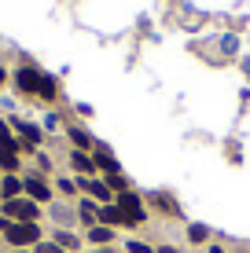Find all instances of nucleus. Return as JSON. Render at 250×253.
<instances>
[{
  "mask_svg": "<svg viewBox=\"0 0 250 253\" xmlns=\"http://www.w3.org/2000/svg\"><path fill=\"white\" fill-rule=\"evenodd\" d=\"M4 216L11 224H37L41 209H37L33 198H7V202H4Z\"/></svg>",
  "mask_w": 250,
  "mask_h": 253,
  "instance_id": "f257e3e1",
  "label": "nucleus"
},
{
  "mask_svg": "<svg viewBox=\"0 0 250 253\" xmlns=\"http://www.w3.org/2000/svg\"><path fill=\"white\" fill-rule=\"evenodd\" d=\"M4 239L11 242L15 250H22V246H37V242H41V224H7Z\"/></svg>",
  "mask_w": 250,
  "mask_h": 253,
  "instance_id": "f03ea898",
  "label": "nucleus"
},
{
  "mask_svg": "<svg viewBox=\"0 0 250 253\" xmlns=\"http://www.w3.org/2000/svg\"><path fill=\"white\" fill-rule=\"evenodd\" d=\"M118 209L125 213L129 224H144V216H148V213H144V202H140L136 195H129V191H122V195H118Z\"/></svg>",
  "mask_w": 250,
  "mask_h": 253,
  "instance_id": "7ed1b4c3",
  "label": "nucleus"
},
{
  "mask_svg": "<svg viewBox=\"0 0 250 253\" xmlns=\"http://www.w3.org/2000/svg\"><path fill=\"white\" fill-rule=\"evenodd\" d=\"M37 81H41V70H33V66H19L15 70V88H19L22 95H37Z\"/></svg>",
  "mask_w": 250,
  "mask_h": 253,
  "instance_id": "20e7f679",
  "label": "nucleus"
},
{
  "mask_svg": "<svg viewBox=\"0 0 250 253\" xmlns=\"http://www.w3.org/2000/svg\"><path fill=\"white\" fill-rule=\"evenodd\" d=\"M22 191H26V195H30V198H33L37 206H41V202H48V198H51V187H48V184H45L41 176H26V180H22Z\"/></svg>",
  "mask_w": 250,
  "mask_h": 253,
  "instance_id": "39448f33",
  "label": "nucleus"
},
{
  "mask_svg": "<svg viewBox=\"0 0 250 253\" xmlns=\"http://www.w3.org/2000/svg\"><path fill=\"white\" fill-rule=\"evenodd\" d=\"M15 125V132L22 136V143L30 147V151H37V143H41V128L37 125H30V121H11Z\"/></svg>",
  "mask_w": 250,
  "mask_h": 253,
  "instance_id": "423d86ee",
  "label": "nucleus"
},
{
  "mask_svg": "<svg viewBox=\"0 0 250 253\" xmlns=\"http://www.w3.org/2000/svg\"><path fill=\"white\" fill-rule=\"evenodd\" d=\"M100 224L103 228H118V224H129V220H125V213L118 206H103L100 209Z\"/></svg>",
  "mask_w": 250,
  "mask_h": 253,
  "instance_id": "0eeeda50",
  "label": "nucleus"
},
{
  "mask_svg": "<svg viewBox=\"0 0 250 253\" xmlns=\"http://www.w3.org/2000/svg\"><path fill=\"white\" fill-rule=\"evenodd\" d=\"M0 195H4V202H7V198H19L22 195V180L15 176V172H7V176L0 180Z\"/></svg>",
  "mask_w": 250,
  "mask_h": 253,
  "instance_id": "6e6552de",
  "label": "nucleus"
},
{
  "mask_svg": "<svg viewBox=\"0 0 250 253\" xmlns=\"http://www.w3.org/2000/svg\"><path fill=\"white\" fill-rule=\"evenodd\" d=\"M0 147H7V151H30L22 139H15V136H11V128H7V121H4V118H0Z\"/></svg>",
  "mask_w": 250,
  "mask_h": 253,
  "instance_id": "1a4fd4ad",
  "label": "nucleus"
},
{
  "mask_svg": "<svg viewBox=\"0 0 250 253\" xmlns=\"http://www.w3.org/2000/svg\"><path fill=\"white\" fill-rule=\"evenodd\" d=\"M81 187L89 191L92 198H100V202H107V206H110V187L103 184V180H81Z\"/></svg>",
  "mask_w": 250,
  "mask_h": 253,
  "instance_id": "9d476101",
  "label": "nucleus"
},
{
  "mask_svg": "<svg viewBox=\"0 0 250 253\" xmlns=\"http://www.w3.org/2000/svg\"><path fill=\"white\" fill-rule=\"evenodd\" d=\"M37 95H41V99H55V95H59V84H55V77H48V74H41V81H37Z\"/></svg>",
  "mask_w": 250,
  "mask_h": 253,
  "instance_id": "9b49d317",
  "label": "nucleus"
},
{
  "mask_svg": "<svg viewBox=\"0 0 250 253\" xmlns=\"http://www.w3.org/2000/svg\"><path fill=\"white\" fill-rule=\"evenodd\" d=\"M0 169H4V172H15V169H19V151L0 147Z\"/></svg>",
  "mask_w": 250,
  "mask_h": 253,
  "instance_id": "f8f14e48",
  "label": "nucleus"
},
{
  "mask_svg": "<svg viewBox=\"0 0 250 253\" xmlns=\"http://www.w3.org/2000/svg\"><path fill=\"white\" fill-rule=\"evenodd\" d=\"M70 162H74V169H77V172H92V169H96V162H92L89 154H81V151H74V154H70Z\"/></svg>",
  "mask_w": 250,
  "mask_h": 253,
  "instance_id": "ddd939ff",
  "label": "nucleus"
},
{
  "mask_svg": "<svg viewBox=\"0 0 250 253\" xmlns=\"http://www.w3.org/2000/svg\"><path fill=\"white\" fill-rule=\"evenodd\" d=\"M92 162H96L100 169H107L110 176H114V172H118V162H114V154H107V151H103V147H100V154H96V158H92Z\"/></svg>",
  "mask_w": 250,
  "mask_h": 253,
  "instance_id": "4468645a",
  "label": "nucleus"
},
{
  "mask_svg": "<svg viewBox=\"0 0 250 253\" xmlns=\"http://www.w3.org/2000/svg\"><path fill=\"white\" fill-rule=\"evenodd\" d=\"M51 242H55V246H63V250H77V246H81V242H77L70 231H59V235H55Z\"/></svg>",
  "mask_w": 250,
  "mask_h": 253,
  "instance_id": "2eb2a0df",
  "label": "nucleus"
},
{
  "mask_svg": "<svg viewBox=\"0 0 250 253\" xmlns=\"http://www.w3.org/2000/svg\"><path fill=\"white\" fill-rule=\"evenodd\" d=\"M70 139H74V147H77V151H85V147L92 143V136L85 132V128H70Z\"/></svg>",
  "mask_w": 250,
  "mask_h": 253,
  "instance_id": "dca6fc26",
  "label": "nucleus"
},
{
  "mask_svg": "<svg viewBox=\"0 0 250 253\" xmlns=\"http://www.w3.org/2000/svg\"><path fill=\"white\" fill-rule=\"evenodd\" d=\"M89 242H110V228H89Z\"/></svg>",
  "mask_w": 250,
  "mask_h": 253,
  "instance_id": "f3484780",
  "label": "nucleus"
},
{
  "mask_svg": "<svg viewBox=\"0 0 250 253\" xmlns=\"http://www.w3.org/2000/svg\"><path fill=\"white\" fill-rule=\"evenodd\" d=\"M77 216H81V220H89V224H92V220H96V216H100V209L92 206V202H81V213H77Z\"/></svg>",
  "mask_w": 250,
  "mask_h": 253,
  "instance_id": "a211bd4d",
  "label": "nucleus"
},
{
  "mask_svg": "<svg viewBox=\"0 0 250 253\" xmlns=\"http://www.w3.org/2000/svg\"><path fill=\"white\" fill-rule=\"evenodd\" d=\"M107 187H114V191H125V187H129V180L114 172V176H107Z\"/></svg>",
  "mask_w": 250,
  "mask_h": 253,
  "instance_id": "6ab92c4d",
  "label": "nucleus"
},
{
  "mask_svg": "<svg viewBox=\"0 0 250 253\" xmlns=\"http://www.w3.org/2000/svg\"><path fill=\"white\" fill-rule=\"evenodd\" d=\"M188 235H192V242H202V239H206L210 231H206L202 224H192V231H188Z\"/></svg>",
  "mask_w": 250,
  "mask_h": 253,
  "instance_id": "aec40b11",
  "label": "nucleus"
},
{
  "mask_svg": "<svg viewBox=\"0 0 250 253\" xmlns=\"http://www.w3.org/2000/svg\"><path fill=\"white\" fill-rule=\"evenodd\" d=\"M37 253H66V250L55 246V242H37Z\"/></svg>",
  "mask_w": 250,
  "mask_h": 253,
  "instance_id": "412c9836",
  "label": "nucleus"
},
{
  "mask_svg": "<svg viewBox=\"0 0 250 253\" xmlns=\"http://www.w3.org/2000/svg\"><path fill=\"white\" fill-rule=\"evenodd\" d=\"M59 191H63V195H74L77 184H74V180H59Z\"/></svg>",
  "mask_w": 250,
  "mask_h": 253,
  "instance_id": "4be33fe9",
  "label": "nucleus"
},
{
  "mask_svg": "<svg viewBox=\"0 0 250 253\" xmlns=\"http://www.w3.org/2000/svg\"><path fill=\"white\" fill-rule=\"evenodd\" d=\"M129 253H154V250L144 246V242H129Z\"/></svg>",
  "mask_w": 250,
  "mask_h": 253,
  "instance_id": "5701e85b",
  "label": "nucleus"
},
{
  "mask_svg": "<svg viewBox=\"0 0 250 253\" xmlns=\"http://www.w3.org/2000/svg\"><path fill=\"white\" fill-rule=\"evenodd\" d=\"M158 206H162V209H169V213H177V206H173V198H166V195H158Z\"/></svg>",
  "mask_w": 250,
  "mask_h": 253,
  "instance_id": "b1692460",
  "label": "nucleus"
},
{
  "mask_svg": "<svg viewBox=\"0 0 250 253\" xmlns=\"http://www.w3.org/2000/svg\"><path fill=\"white\" fill-rule=\"evenodd\" d=\"M7 224H11V220H7V216H0V231H7Z\"/></svg>",
  "mask_w": 250,
  "mask_h": 253,
  "instance_id": "393cba45",
  "label": "nucleus"
},
{
  "mask_svg": "<svg viewBox=\"0 0 250 253\" xmlns=\"http://www.w3.org/2000/svg\"><path fill=\"white\" fill-rule=\"evenodd\" d=\"M4 81H7V70H4V66H0V84H4Z\"/></svg>",
  "mask_w": 250,
  "mask_h": 253,
  "instance_id": "a878e982",
  "label": "nucleus"
},
{
  "mask_svg": "<svg viewBox=\"0 0 250 253\" xmlns=\"http://www.w3.org/2000/svg\"><path fill=\"white\" fill-rule=\"evenodd\" d=\"M158 253H177V250H173V246H162V250H158Z\"/></svg>",
  "mask_w": 250,
  "mask_h": 253,
  "instance_id": "bb28decb",
  "label": "nucleus"
},
{
  "mask_svg": "<svg viewBox=\"0 0 250 253\" xmlns=\"http://www.w3.org/2000/svg\"><path fill=\"white\" fill-rule=\"evenodd\" d=\"M210 253H225V250H221V246H213V250H210Z\"/></svg>",
  "mask_w": 250,
  "mask_h": 253,
  "instance_id": "cd10ccee",
  "label": "nucleus"
},
{
  "mask_svg": "<svg viewBox=\"0 0 250 253\" xmlns=\"http://www.w3.org/2000/svg\"><path fill=\"white\" fill-rule=\"evenodd\" d=\"M96 253H110V250H96Z\"/></svg>",
  "mask_w": 250,
  "mask_h": 253,
  "instance_id": "c85d7f7f",
  "label": "nucleus"
},
{
  "mask_svg": "<svg viewBox=\"0 0 250 253\" xmlns=\"http://www.w3.org/2000/svg\"><path fill=\"white\" fill-rule=\"evenodd\" d=\"M0 202H4V195H0Z\"/></svg>",
  "mask_w": 250,
  "mask_h": 253,
  "instance_id": "c756f323",
  "label": "nucleus"
},
{
  "mask_svg": "<svg viewBox=\"0 0 250 253\" xmlns=\"http://www.w3.org/2000/svg\"><path fill=\"white\" fill-rule=\"evenodd\" d=\"M19 253H22V250H19Z\"/></svg>",
  "mask_w": 250,
  "mask_h": 253,
  "instance_id": "7c9ffc66",
  "label": "nucleus"
}]
</instances>
